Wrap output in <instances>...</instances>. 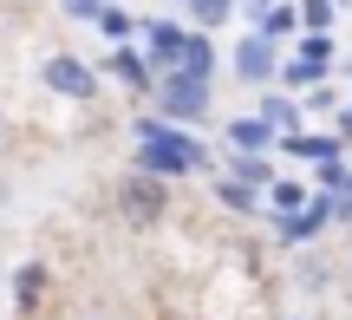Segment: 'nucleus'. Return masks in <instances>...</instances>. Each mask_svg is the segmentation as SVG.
<instances>
[{"instance_id":"nucleus-1","label":"nucleus","mask_w":352,"mask_h":320,"mask_svg":"<svg viewBox=\"0 0 352 320\" xmlns=\"http://www.w3.org/2000/svg\"><path fill=\"white\" fill-rule=\"evenodd\" d=\"M138 170H151L164 183L170 177H202L209 170V151L183 125H170V118H138Z\"/></svg>"},{"instance_id":"nucleus-2","label":"nucleus","mask_w":352,"mask_h":320,"mask_svg":"<svg viewBox=\"0 0 352 320\" xmlns=\"http://www.w3.org/2000/svg\"><path fill=\"white\" fill-rule=\"evenodd\" d=\"M170 196H164V177H151V170H131L124 183H118V216L131 222V229H151V222H164Z\"/></svg>"},{"instance_id":"nucleus-3","label":"nucleus","mask_w":352,"mask_h":320,"mask_svg":"<svg viewBox=\"0 0 352 320\" xmlns=\"http://www.w3.org/2000/svg\"><path fill=\"white\" fill-rule=\"evenodd\" d=\"M157 111H164L170 125H196V118H209V78L164 72V78H157Z\"/></svg>"},{"instance_id":"nucleus-4","label":"nucleus","mask_w":352,"mask_h":320,"mask_svg":"<svg viewBox=\"0 0 352 320\" xmlns=\"http://www.w3.org/2000/svg\"><path fill=\"white\" fill-rule=\"evenodd\" d=\"M333 229V196H314L307 209H294V216H274V235L287 248H307V242H320V235Z\"/></svg>"},{"instance_id":"nucleus-5","label":"nucleus","mask_w":352,"mask_h":320,"mask_svg":"<svg viewBox=\"0 0 352 320\" xmlns=\"http://www.w3.org/2000/svg\"><path fill=\"white\" fill-rule=\"evenodd\" d=\"M39 78H46V92H59V98H91V92H98V72H91L85 59H72V52H52V59L39 65Z\"/></svg>"},{"instance_id":"nucleus-6","label":"nucleus","mask_w":352,"mask_h":320,"mask_svg":"<svg viewBox=\"0 0 352 320\" xmlns=\"http://www.w3.org/2000/svg\"><path fill=\"white\" fill-rule=\"evenodd\" d=\"M327 65H333V39H327V33H307V39H300V52L280 65V78H287V85H307V92H314L320 78H327Z\"/></svg>"},{"instance_id":"nucleus-7","label":"nucleus","mask_w":352,"mask_h":320,"mask_svg":"<svg viewBox=\"0 0 352 320\" xmlns=\"http://www.w3.org/2000/svg\"><path fill=\"white\" fill-rule=\"evenodd\" d=\"M228 65H235V78H248V85H261V78H274L280 52H274V39H267V33H248V39L235 46V59H228Z\"/></svg>"},{"instance_id":"nucleus-8","label":"nucleus","mask_w":352,"mask_h":320,"mask_svg":"<svg viewBox=\"0 0 352 320\" xmlns=\"http://www.w3.org/2000/svg\"><path fill=\"white\" fill-rule=\"evenodd\" d=\"M183 46H189V33L183 26H170V20H151L144 26V52H151V65H183Z\"/></svg>"},{"instance_id":"nucleus-9","label":"nucleus","mask_w":352,"mask_h":320,"mask_svg":"<svg viewBox=\"0 0 352 320\" xmlns=\"http://www.w3.org/2000/svg\"><path fill=\"white\" fill-rule=\"evenodd\" d=\"M228 144L248 151V157H267V151L280 144V131L267 125V118H228Z\"/></svg>"},{"instance_id":"nucleus-10","label":"nucleus","mask_w":352,"mask_h":320,"mask_svg":"<svg viewBox=\"0 0 352 320\" xmlns=\"http://www.w3.org/2000/svg\"><path fill=\"white\" fill-rule=\"evenodd\" d=\"M314 196H320V190H307L300 177H274V183H267V203H274V216H294V209H307Z\"/></svg>"},{"instance_id":"nucleus-11","label":"nucleus","mask_w":352,"mask_h":320,"mask_svg":"<svg viewBox=\"0 0 352 320\" xmlns=\"http://www.w3.org/2000/svg\"><path fill=\"white\" fill-rule=\"evenodd\" d=\"M39 295H46V262H26V268L13 275V301H20V314H33Z\"/></svg>"},{"instance_id":"nucleus-12","label":"nucleus","mask_w":352,"mask_h":320,"mask_svg":"<svg viewBox=\"0 0 352 320\" xmlns=\"http://www.w3.org/2000/svg\"><path fill=\"white\" fill-rule=\"evenodd\" d=\"M104 65H111V72L124 78V85H138V92L151 85V59H144V52H131V46H118V52H111Z\"/></svg>"},{"instance_id":"nucleus-13","label":"nucleus","mask_w":352,"mask_h":320,"mask_svg":"<svg viewBox=\"0 0 352 320\" xmlns=\"http://www.w3.org/2000/svg\"><path fill=\"white\" fill-rule=\"evenodd\" d=\"M228 177H235V183H248V190H267V183H274V164H267V157H248V151H235Z\"/></svg>"},{"instance_id":"nucleus-14","label":"nucleus","mask_w":352,"mask_h":320,"mask_svg":"<svg viewBox=\"0 0 352 320\" xmlns=\"http://www.w3.org/2000/svg\"><path fill=\"white\" fill-rule=\"evenodd\" d=\"M176 72H189V78H209V72H215V46H209V33H189L183 65H176Z\"/></svg>"},{"instance_id":"nucleus-15","label":"nucleus","mask_w":352,"mask_h":320,"mask_svg":"<svg viewBox=\"0 0 352 320\" xmlns=\"http://www.w3.org/2000/svg\"><path fill=\"white\" fill-rule=\"evenodd\" d=\"M215 196H222V209H235V216H254V209H261V190H248V183H235V177L215 183Z\"/></svg>"},{"instance_id":"nucleus-16","label":"nucleus","mask_w":352,"mask_h":320,"mask_svg":"<svg viewBox=\"0 0 352 320\" xmlns=\"http://www.w3.org/2000/svg\"><path fill=\"white\" fill-rule=\"evenodd\" d=\"M294 26H300V7H280V0H274V7H267L261 20H254V33H267V39H287Z\"/></svg>"},{"instance_id":"nucleus-17","label":"nucleus","mask_w":352,"mask_h":320,"mask_svg":"<svg viewBox=\"0 0 352 320\" xmlns=\"http://www.w3.org/2000/svg\"><path fill=\"white\" fill-rule=\"evenodd\" d=\"M254 118H267L274 131H294V118H300V105H294V98H280V92H267V98L254 105Z\"/></svg>"},{"instance_id":"nucleus-18","label":"nucleus","mask_w":352,"mask_h":320,"mask_svg":"<svg viewBox=\"0 0 352 320\" xmlns=\"http://www.w3.org/2000/svg\"><path fill=\"white\" fill-rule=\"evenodd\" d=\"M333 13H340L333 0H300V26H307V33H327V26H333Z\"/></svg>"},{"instance_id":"nucleus-19","label":"nucleus","mask_w":352,"mask_h":320,"mask_svg":"<svg viewBox=\"0 0 352 320\" xmlns=\"http://www.w3.org/2000/svg\"><path fill=\"white\" fill-rule=\"evenodd\" d=\"M241 0H189V13H196L202 26H215V20H228V13H235Z\"/></svg>"},{"instance_id":"nucleus-20","label":"nucleus","mask_w":352,"mask_h":320,"mask_svg":"<svg viewBox=\"0 0 352 320\" xmlns=\"http://www.w3.org/2000/svg\"><path fill=\"white\" fill-rule=\"evenodd\" d=\"M98 26H104L111 39H124V33H131V13H124V7H104V13H98Z\"/></svg>"},{"instance_id":"nucleus-21","label":"nucleus","mask_w":352,"mask_h":320,"mask_svg":"<svg viewBox=\"0 0 352 320\" xmlns=\"http://www.w3.org/2000/svg\"><path fill=\"white\" fill-rule=\"evenodd\" d=\"M59 7H65V13H72V20H98V13H104V7H111V0H59Z\"/></svg>"},{"instance_id":"nucleus-22","label":"nucleus","mask_w":352,"mask_h":320,"mask_svg":"<svg viewBox=\"0 0 352 320\" xmlns=\"http://www.w3.org/2000/svg\"><path fill=\"white\" fill-rule=\"evenodd\" d=\"M333 222H352V190H346V196H333Z\"/></svg>"},{"instance_id":"nucleus-23","label":"nucleus","mask_w":352,"mask_h":320,"mask_svg":"<svg viewBox=\"0 0 352 320\" xmlns=\"http://www.w3.org/2000/svg\"><path fill=\"white\" fill-rule=\"evenodd\" d=\"M72 320H111V314H72Z\"/></svg>"}]
</instances>
